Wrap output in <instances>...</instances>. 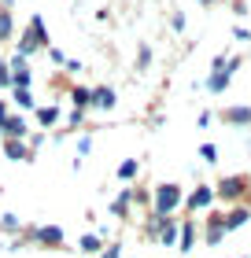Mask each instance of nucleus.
Instances as JSON below:
<instances>
[{"instance_id":"nucleus-1","label":"nucleus","mask_w":251,"mask_h":258,"mask_svg":"<svg viewBox=\"0 0 251 258\" xmlns=\"http://www.w3.org/2000/svg\"><path fill=\"white\" fill-rule=\"evenodd\" d=\"M177 203H181V188H177V184H163V188L155 192V210H159V218L170 214Z\"/></svg>"},{"instance_id":"nucleus-2","label":"nucleus","mask_w":251,"mask_h":258,"mask_svg":"<svg viewBox=\"0 0 251 258\" xmlns=\"http://www.w3.org/2000/svg\"><path fill=\"white\" fill-rule=\"evenodd\" d=\"M244 192V177H229V181H222V196L225 199H236Z\"/></svg>"},{"instance_id":"nucleus-3","label":"nucleus","mask_w":251,"mask_h":258,"mask_svg":"<svg viewBox=\"0 0 251 258\" xmlns=\"http://www.w3.org/2000/svg\"><path fill=\"white\" fill-rule=\"evenodd\" d=\"M37 240H44V243H59V240H63V232H59L56 225H44V229H37Z\"/></svg>"},{"instance_id":"nucleus-4","label":"nucleus","mask_w":251,"mask_h":258,"mask_svg":"<svg viewBox=\"0 0 251 258\" xmlns=\"http://www.w3.org/2000/svg\"><path fill=\"white\" fill-rule=\"evenodd\" d=\"M188 207H192V210L196 207H211V188H196L192 199H188Z\"/></svg>"},{"instance_id":"nucleus-5","label":"nucleus","mask_w":251,"mask_h":258,"mask_svg":"<svg viewBox=\"0 0 251 258\" xmlns=\"http://www.w3.org/2000/svg\"><path fill=\"white\" fill-rule=\"evenodd\" d=\"M244 221H247V210H233L229 218H222V225L225 229H236V225H244Z\"/></svg>"},{"instance_id":"nucleus-6","label":"nucleus","mask_w":251,"mask_h":258,"mask_svg":"<svg viewBox=\"0 0 251 258\" xmlns=\"http://www.w3.org/2000/svg\"><path fill=\"white\" fill-rule=\"evenodd\" d=\"M0 129H4V133H26V125H22V118H4V125H0Z\"/></svg>"},{"instance_id":"nucleus-7","label":"nucleus","mask_w":251,"mask_h":258,"mask_svg":"<svg viewBox=\"0 0 251 258\" xmlns=\"http://www.w3.org/2000/svg\"><path fill=\"white\" fill-rule=\"evenodd\" d=\"M229 118L233 122H251V111L247 107H236V111H229Z\"/></svg>"},{"instance_id":"nucleus-8","label":"nucleus","mask_w":251,"mask_h":258,"mask_svg":"<svg viewBox=\"0 0 251 258\" xmlns=\"http://www.w3.org/2000/svg\"><path fill=\"white\" fill-rule=\"evenodd\" d=\"M133 173H137V162H133V159H129V162H122V170H118V177H126V181H129V177H133Z\"/></svg>"},{"instance_id":"nucleus-9","label":"nucleus","mask_w":251,"mask_h":258,"mask_svg":"<svg viewBox=\"0 0 251 258\" xmlns=\"http://www.w3.org/2000/svg\"><path fill=\"white\" fill-rule=\"evenodd\" d=\"M159 236H163L166 243H174V240H177V232H174V225H170V221H166V225H163V232H159Z\"/></svg>"},{"instance_id":"nucleus-10","label":"nucleus","mask_w":251,"mask_h":258,"mask_svg":"<svg viewBox=\"0 0 251 258\" xmlns=\"http://www.w3.org/2000/svg\"><path fill=\"white\" fill-rule=\"evenodd\" d=\"M192 247V225H185V232H181V251H188Z\"/></svg>"},{"instance_id":"nucleus-11","label":"nucleus","mask_w":251,"mask_h":258,"mask_svg":"<svg viewBox=\"0 0 251 258\" xmlns=\"http://www.w3.org/2000/svg\"><path fill=\"white\" fill-rule=\"evenodd\" d=\"M96 103H100V107H111V103H115V96H111V92H104V89H100V92H96Z\"/></svg>"},{"instance_id":"nucleus-12","label":"nucleus","mask_w":251,"mask_h":258,"mask_svg":"<svg viewBox=\"0 0 251 258\" xmlns=\"http://www.w3.org/2000/svg\"><path fill=\"white\" fill-rule=\"evenodd\" d=\"M37 118H41L44 125H52V122H56V107H44V111L37 114Z\"/></svg>"},{"instance_id":"nucleus-13","label":"nucleus","mask_w":251,"mask_h":258,"mask_svg":"<svg viewBox=\"0 0 251 258\" xmlns=\"http://www.w3.org/2000/svg\"><path fill=\"white\" fill-rule=\"evenodd\" d=\"M96 247H100L96 236H85V240H81V251H96Z\"/></svg>"},{"instance_id":"nucleus-14","label":"nucleus","mask_w":251,"mask_h":258,"mask_svg":"<svg viewBox=\"0 0 251 258\" xmlns=\"http://www.w3.org/2000/svg\"><path fill=\"white\" fill-rule=\"evenodd\" d=\"M8 155L11 159H22V155H26V148H22V144H8Z\"/></svg>"},{"instance_id":"nucleus-15","label":"nucleus","mask_w":251,"mask_h":258,"mask_svg":"<svg viewBox=\"0 0 251 258\" xmlns=\"http://www.w3.org/2000/svg\"><path fill=\"white\" fill-rule=\"evenodd\" d=\"M225 81H229V74H214V81H211V89H222Z\"/></svg>"},{"instance_id":"nucleus-16","label":"nucleus","mask_w":251,"mask_h":258,"mask_svg":"<svg viewBox=\"0 0 251 258\" xmlns=\"http://www.w3.org/2000/svg\"><path fill=\"white\" fill-rule=\"evenodd\" d=\"M107 258H118V247H111V251H107Z\"/></svg>"}]
</instances>
